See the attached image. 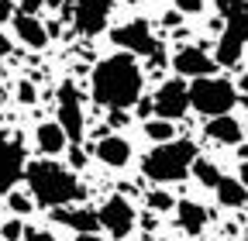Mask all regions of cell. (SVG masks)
Masks as SVG:
<instances>
[{
  "label": "cell",
  "mask_w": 248,
  "mask_h": 241,
  "mask_svg": "<svg viewBox=\"0 0 248 241\" xmlns=\"http://www.w3.org/2000/svg\"><path fill=\"white\" fill-rule=\"evenodd\" d=\"M141 86H145V73L135 62L131 52H114L107 59H100L90 73V90L93 100L107 110H124L141 100Z\"/></svg>",
  "instance_id": "obj_1"
},
{
  "label": "cell",
  "mask_w": 248,
  "mask_h": 241,
  "mask_svg": "<svg viewBox=\"0 0 248 241\" xmlns=\"http://www.w3.org/2000/svg\"><path fill=\"white\" fill-rule=\"evenodd\" d=\"M24 183H28V193L35 200V207H48V210L66 207V203H73L86 193L73 169L59 166V162H48V159L28 162L24 166Z\"/></svg>",
  "instance_id": "obj_2"
},
{
  "label": "cell",
  "mask_w": 248,
  "mask_h": 241,
  "mask_svg": "<svg viewBox=\"0 0 248 241\" xmlns=\"http://www.w3.org/2000/svg\"><path fill=\"white\" fill-rule=\"evenodd\" d=\"M193 162H197V145L190 138H172V141H159L152 152H145L141 172L152 183H179L193 169Z\"/></svg>",
  "instance_id": "obj_3"
},
{
  "label": "cell",
  "mask_w": 248,
  "mask_h": 241,
  "mask_svg": "<svg viewBox=\"0 0 248 241\" xmlns=\"http://www.w3.org/2000/svg\"><path fill=\"white\" fill-rule=\"evenodd\" d=\"M224 28L217 38V62L238 66V59L248 45V0H214Z\"/></svg>",
  "instance_id": "obj_4"
},
{
  "label": "cell",
  "mask_w": 248,
  "mask_h": 241,
  "mask_svg": "<svg viewBox=\"0 0 248 241\" xmlns=\"http://www.w3.org/2000/svg\"><path fill=\"white\" fill-rule=\"evenodd\" d=\"M238 104V90L231 79L221 76H197L190 86V107L203 117H217V114H231V107Z\"/></svg>",
  "instance_id": "obj_5"
},
{
  "label": "cell",
  "mask_w": 248,
  "mask_h": 241,
  "mask_svg": "<svg viewBox=\"0 0 248 241\" xmlns=\"http://www.w3.org/2000/svg\"><path fill=\"white\" fill-rule=\"evenodd\" d=\"M55 100H59V128L66 131L69 141H83V131H86V120H83V97L73 79H62L59 90H55Z\"/></svg>",
  "instance_id": "obj_6"
},
{
  "label": "cell",
  "mask_w": 248,
  "mask_h": 241,
  "mask_svg": "<svg viewBox=\"0 0 248 241\" xmlns=\"http://www.w3.org/2000/svg\"><path fill=\"white\" fill-rule=\"evenodd\" d=\"M110 42H114L121 52H131V55H159V52H166L162 42L152 38V28H148V21H141V17L110 28Z\"/></svg>",
  "instance_id": "obj_7"
},
{
  "label": "cell",
  "mask_w": 248,
  "mask_h": 241,
  "mask_svg": "<svg viewBox=\"0 0 248 241\" xmlns=\"http://www.w3.org/2000/svg\"><path fill=\"white\" fill-rule=\"evenodd\" d=\"M69 11H73V28L79 35L93 38L107 28L114 0H69Z\"/></svg>",
  "instance_id": "obj_8"
},
{
  "label": "cell",
  "mask_w": 248,
  "mask_h": 241,
  "mask_svg": "<svg viewBox=\"0 0 248 241\" xmlns=\"http://www.w3.org/2000/svg\"><path fill=\"white\" fill-rule=\"evenodd\" d=\"M24 145L21 138H11L7 131H0V196H7L14 190V183L24 176Z\"/></svg>",
  "instance_id": "obj_9"
},
{
  "label": "cell",
  "mask_w": 248,
  "mask_h": 241,
  "mask_svg": "<svg viewBox=\"0 0 248 241\" xmlns=\"http://www.w3.org/2000/svg\"><path fill=\"white\" fill-rule=\"evenodd\" d=\"M97 217H100V227H107V234L110 238H128L131 231H135V221H138V214H135V207L124 200V196H110L100 210H97Z\"/></svg>",
  "instance_id": "obj_10"
},
{
  "label": "cell",
  "mask_w": 248,
  "mask_h": 241,
  "mask_svg": "<svg viewBox=\"0 0 248 241\" xmlns=\"http://www.w3.org/2000/svg\"><path fill=\"white\" fill-rule=\"evenodd\" d=\"M152 104H155V117L179 120L186 110H190V86H186L183 79H166Z\"/></svg>",
  "instance_id": "obj_11"
},
{
  "label": "cell",
  "mask_w": 248,
  "mask_h": 241,
  "mask_svg": "<svg viewBox=\"0 0 248 241\" xmlns=\"http://www.w3.org/2000/svg\"><path fill=\"white\" fill-rule=\"evenodd\" d=\"M214 62L217 59H210L203 48H197V45H183V48H176V55H172V69L179 73V76H190V79H197V76H210L214 73Z\"/></svg>",
  "instance_id": "obj_12"
},
{
  "label": "cell",
  "mask_w": 248,
  "mask_h": 241,
  "mask_svg": "<svg viewBox=\"0 0 248 241\" xmlns=\"http://www.w3.org/2000/svg\"><path fill=\"white\" fill-rule=\"evenodd\" d=\"M93 155H97L104 166H110V169H121L131 159V145L121 135H104V138H97V145H93Z\"/></svg>",
  "instance_id": "obj_13"
},
{
  "label": "cell",
  "mask_w": 248,
  "mask_h": 241,
  "mask_svg": "<svg viewBox=\"0 0 248 241\" xmlns=\"http://www.w3.org/2000/svg\"><path fill=\"white\" fill-rule=\"evenodd\" d=\"M11 28H14V35H17V42H24L28 48H45V42H48V28L35 17V14H24V11H17L14 17H11Z\"/></svg>",
  "instance_id": "obj_14"
},
{
  "label": "cell",
  "mask_w": 248,
  "mask_h": 241,
  "mask_svg": "<svg viewBox=\"0 0 248 241\" xmlns=\"http://www.w3.org/2000/svg\"><path fill=\"white\" fill-rule=\"evenodd\" d=\"M52 217H55L59 224L73 227L76 234H83V231H97V227H100L97 210H90V207H76V210H69V207H55V210H52Z\"/></svg>",
  "instance_id": "obj_15"
},
{
  "label": "cell",
  "mask_w": 248,
  "mask_h": 241,
  "mask_svg": "<svg viewBox=\"0 0 248 241\" xmlns=\"http://www.w3.org/2000/svg\"><path fill=\"white\" fill-rule=\"evenodd\" d=\"M172 210H176L179 231H186V234H200V231L207 227V221H210L207 207H200V203H193V200H179Z\"/></svg>",
  "instance_id": "obj_16"
},
{
  "label": "cell",
  "mask_w": 248,
  "mask_h": 241,
  "mask_svg": "<svg viewBox=\"0 0 248 241\" xmlns=\"http://www.w3.org/2000/svg\"><path fill=\"white\" fill-rule=\"evenodd\" d=\"M207 138H214L217 145H241V124L231 117V114H217V117H207V128H203Z\"/></svg>",
  "instance_id": "obj_17"
},
{
  "label": "cell",
  "mask_w": 248,
  "mask_h": 241,
  "mask_svg": "<svg viewBox=\"0 0 248 241\" xmlns=\"http://www.w3.org/2000/svg\"><path fill=\"white\" fill-rule=\"evenodd\" d=\"M35 141L42 148V155H59V152H66L69 148V138L66 131L59 128V120H45V124L35 128Z\"/></svg>",
  "instance_id": "obj_18"
},
{
  "label": "cell",
  "mask_w": 248,
  "mask_h": 241,
  "mask_svg": "<svg viewBox=\"0 0 248 241\" xmlns=\"http://www.w3.org/2000/svg\"><path fill=\"white\" fill-rule=\"evenodd\" d=\"M214 193H217V203L231 207V210H238V207L248 203V190H245L241 179H234V176H221V183L214 186Z\"/></svg>",
  "instance_id": "obj_19"
},
{
  "label": "cell",
  "mask_w": 248,
  "mask_h": 241,
  "mask_svg": "<svg viewBox=\"0 0 248 241\" xmlns=\"http://www.w3.org/2000/svg\"><path fill=\"white\" fill-rule=\"evenodd\" d=\"M193 176H197V183L200 186H207V190H214L217 183H221V169H217L210 159H200L197 155V162H193V169H190Z\"/></svg>",
  "instance_id": "obj_20"
},
{
  "label": "cell",
  "mask_w": 248,
  "mask_h": 241,
  "mask_svg": "<svg viewBox=\"0 0 248 241\" xmlns=\"http://www.w3.org/2000/svg\"><path fill=\"white\" fill-rule=\"evenodd\" d=\"M145 135H148V141H172V135H176V128H172V120H166V117H155V120H148L145 124Z\"/></svg>",
  "instance_id": "obj_21"
},
{
  "label": "cell",
  "mask_w": 248,
  "mask_h": 241,
  "mask_svg": "<svg viewBox=\"0 0 248 241\" xmlns=\"http://www.w3.org/2000/svg\"><path fill=\"white\" fill-rule=\"evenodd\" d=\"M145 200H148V207H152V210H159V214H166V210H172V207H176V200H172L166 190H148V196H145Z\"/></svg>",
  "instance_id": "obj_22"
},
{
  "label": "cell",
  "mask_w": 248,
  "mask_h": 241,
  "mask_svg": "<svg viewBox=\"0 0 248 241\" xmlns=\"http://www.w3.org/2000/svg\"><path fill=\"white\" fill-rule=\"evenodd\" d=\"M7 207L14 210V217H24V214H31L35 200H31V193H28V196H24V193H11V196H7Z\"/></svg>",
  "instance_id": "obj_23"
},
{
  "label": "cell",
  "mask_w": 248,
  "mask_h": 241,
  "mask_svg": "<svg viewBox=\"0 0 248 241\" xmlns=\"http://www.w3.org/2000/svg\"><path fill=\"white\" fill-rule=\"evenodd\" d=\"M0 234H4V241H24V224H21V217L4 221V224H0Z\"/></svg>",
  "instance_id": "obj_24"
},
{
  "label": "cell",
  "mask_w": 248,
  "mask_h": 241,
  "mask_svg": "<svg viewBox=\"0 0 248 241\" xmlns=\"http://www.w3.org/2000/svg\"><path fill=\"white\" fill-rule=\"evenodd\" d=\"M24 241H55L48 227H24Z\"/></svg>",
  "instance_id": "obj_25"
},
{
  "label": "cell",
  "mask_w": 248,
  "mask_h": 241,
  "mask_svg": "<svg viewBox=\"0 0 248 241\" xmlns=\"http://www.w3.org/2000/svg\"><path fill=\"white\" fill-rule=\"evenodd\" d=\"M176 11L179 14H200L203 11V0H176Z\"/></svg>",
  "instance_id": "obj_26"
},
{
  "label": "cell",
  "mask_w": 248,
  "mask_h": 241,
  "mask_svg": "<svg viewBox=\"0 0 248 241\" xmlns=\"http://www.w3.org/2000/svg\"><path fill=\"white\" fill-rule=\"evenodd\" d=\"M69 166H73V169H83V166H86V152H83L76 141L69 145Z\"/></svg>",
  "instance_id": "obj_27"
},
{
  "label": "cell",
  "mask_w": 248,
  "mask_h": 241,
  "mask_svg": "<svg viewBox=\"0 0 248 241\" xmlns=\"http://www.w3.org/2000/svg\"><path fill=\"white\" fill-rule=\"evenodd\" d=\"M17 100H21V104H35V86H31L28 79L17 83Z\"/></svg>",
  "instance_id": "obj_28"
},
{
  "label": "cell",
  "mask_w": 248,
  "mask_h": 241,
  "mask_svg": "<svg viewBox=\"0 0 248 241\" xmlns=\"http://www.w3.org/2000/svg\"><path fill=\"white\" fill-rule=\"evenodd\" d=\"M14 14H17V4H14V0H0V24H11Z\"/></svg>",
  "instance_id": "obj_29"
},
{
  "label": "cell",
  "mask_w": 248,
  "mask_h": 241,
  "mask_svg": "<svg viewBox=\"0 0 248 241\" xmlns=\"http://www.w3.org/2000/svg\"><path fill=\"white\" fill-rule=\"evenodd\" d=\"M42 7H45V0H21L17 11H24V14H38Z\"/></svg>",
  "instance_id": "obj_30"
},
{
  "label": "cell",
  "mask_w": 248,
  "mask_h": 241,
  "mask_svg": "<svg viewBox=\"0 0 248 241\" xmlns=\"http://www.w3.org/2000/svg\"><path fill=\"white\" fill-rule=\"evenodd\" d=\"M128 124V114L124 110H110V128H124Z\"/></svg>",
  "instance_id": "obj_31"
},
{
  "label": "cell",
  "mask_w": 248,
  "mask_h": 241,
  "mask_svg": "<svg viewBox=\"0 0 248 241\" xmlns=\"http://www.w3.org/2000/svg\"><path fill=\"white\" fill-rule=\"evenodd\" d=\"M179 17H183L179 11H169V14L162 17V24H166V28H176V24H179Z\"/></svg>",
  "instance_id": "obj_32"
},
{
  "label": "cell",
  "mask_w": 248,
  "mask_h": 241,
  "mask_svg": "<svg viewBox=\"0 0 248 241\" xmlns=\"http://www.w3.org/2000/svg\"><path fill=\"white\" fill-rule=\"evenodd\" d=\"M76 241H104L97 231H83V234H76Z\"/></svg>",
  "instance_id": "obj_33"
},
{
  "label": "cell",
  "mask_w": 248,
  "mask_h": 241,
  "mask_svg": "<svg viewBox=\"0 0 248 241\" xmlns=\"http://www.w3.org/2000/svg\"><path fill=\"white\" fill-rule=\"evenodd\" d=\"M234 90H238V93H248V73H241V79H238Z\"/></svg>",
  "instance_id": "obj_34"
},
{
  "label": "cell",
  "mask_w": 248,
  "mask_h": 241,
  "mask_svg": "<svg viewBox=\"0 0 248 241\" xmlns=\"http://www.w3.org/2000/svg\"><path fill=\"white\" fill-rule=\"evenodd\" d=\"M238 179H241V183H245V190H248V162H241V176H238Z\"/></svg>",
  "instance_id": "obj_35"
},
{
  "label": "cell",
  "mask_w": 248,
  "mask_h": 241,
  "mask_svg": "<svg viewBox=\"0 0 248 241\" xmlns=\"http://www.w3.org/2000/svg\"><path fill=\"white\" fill-rule=\"evenodd\" d=\"M238 159H241V162H248V145H238Z\"/></svg>",
  "instance_id": "obj_36"
},
{
  "label": "cell",
  "mask_w": 248,
  "mask_h": 241,
  "mask_svg": "<svg viewBox=\"0 0 248 241\" xmlns=\"http://www.w3.org/2000/svg\"><path fill=\"white\" fill-rule=\"evenodd\" d=\"M66 0H45V7H62Z\"/></svg>",
  "instance_id": "obj_37"
}]
</instances>
